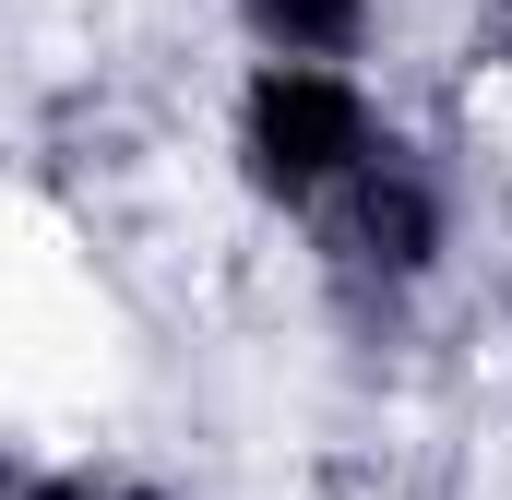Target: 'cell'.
I'll list each match as a JSON object with an SVG mask.
<instances>
[{
    "mask_svg": "<svg viewBox=\"0 0 512 500\" xmlns=\"http://www.w3.org/2000/svg\"><path fill=\"white\" fill-rule=\"evenodd\" d=\"M24 500H143V489H120V477H24Z\"/></svg>",
    "mask_w": 512,
    "mask_h": 500,
    "instance_id": "4",
    "label": "cell"
},
{
    "mask_svg": "<svg viewBox=\"0 0 512 500\" xmlns=\"http://www.w3.org/2000/svg\"><path fill=\"white\" fill-rule=\"evenodd\" d=\"M322 227H334V262H346V274H382V286H417V274L441 262V239H453L441 179H429L405 143H382V155L346 179V203H334Z\"/></svg>",
    "mask_w": 512,
    "mask_h": 500,
    "instance_id": "2",
    "label": "cell"
},
{
    "mask_svg": "<svg viewBox=\"0 0 512 500\" xmlns=\"http://www.w3.org/2000/svg\"><path fill=\"white\" fill-rule=\"evenodd\" d=\"M382 155V120L358 96V72H310V60H262L239 84V179L286 215H334L346 179Z\"/></svg>",
    "mask_w": 512,
    "mask_h": 500,
    "instance_id": "1",
    "label": "cell"
},
{
    "mask_svg": "<svg viewBox=\"0 0 512 500\" xmlns=\"http://www.w3.org/2000/svg\"><path fill=\"white\" fill-rule=\"evenodd\" d=\"M262 60H310V72H346V48L370 36V0H239Z\"/></svg>",
    "mask_w": 512,
    "mask_h": 500,
    "instance_id": "3",
    "label": "cell"
}]
</instances>
